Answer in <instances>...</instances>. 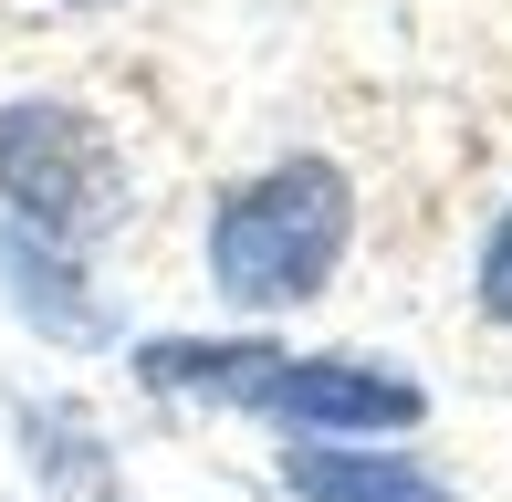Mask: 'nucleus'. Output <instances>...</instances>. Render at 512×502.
<instances>
[{
    "label": "nucleus",
    "instance_id": "f257e3e1",
    "mask_svg": "<svg viewBox=\"0 0 512 502\" xmlns=\"http://www.w3.org/2000/svg\"><path fill=\"white\" fill-rule=\"evenodd\" d=\"M356 241V189L335 157H272L262 178L220 189L209 210V283L230 314H293L335 283Z\"/></svg>",
    "mask_w": 512,
    "mask_h": 502
},
{
    "label": "nucleus",
    "instance_id": "f03ea898",
    "mask_svg": "<svg viewBox=\"0 0 512 502\" xmlns=\"http://www.w3.org/2000/svg\"><path fill=\"white\" fill-rule=\"evenodd\" d=\"M0 220L32 241H105L126 220V168H115L105 126L63 95H21L0 105Z\"/></svg>",
    "mask_w": 512,
    "mask_h": 502
},
{
    "label": "nucleus",
    "instance_id": "7ed1b4c3",
    "mask_svg": "<svg viewBox=\"0 0 512 502\" xmlns=\"http://www.w3.org/2000/svg\"><path fill=\"white\" fill-rule=\"evenodd\" d=\"M241 419H272L283 440H408L429 398H418V377L366 367V356H272Z\"/></svg>",
    "mask_w": 512,
    "mask_h": 502
},
{
    "label": "nucleus",
    "instance_id": "20e7f679",
    "mask_svg": "<svg viewBox=\"0 0 512 502\" xmlns=\"http://www.w3.org/2000/svg\"><path fill=\"white\" fill-rule=\"evenodd\" d=\"M0 293H11V304H21V325H32V335H53V346H105V335H115V314H105L95 272H84V251L32 241V231H11V220H0Z\"/></svg>",
    "mask_w": 512,
    "mask_h": 502
},
{
    "label": "nucleus",
    "instance_id": "39448f33",
    "mask_svg": "<svg viewBox=\"0 0 512 502\" xmlns=\"http://www.w3.org/2000/svg\"><path fill=\"white\" fill-rule=\"evenodd\" d=\"M283 482L293 502H450V482L418 471L398 440H293Z\"/></svg>",
    "mask_w": 512,
    "mask_h": 502
},
{
    "label": "nucleus",
    "instance_id": "423d86ee",
    "mask_svg": "<svg viewBox=\"0 0 512 502\" xmlns=\"http://www.w3.org/2000/svg\"><path fill=\"white\" fill-rule=\"evenodd\" d=\"M272 335H157V346H136V387L147 398H189V408H230L241 419V398L262 387L272 367Z\"/></svg>",
    "mask_w": 512,
    "mask_h": 502
},
{
    "label": "nucleus",
    "instance_id": "0eeeda50",
    "mask_svg": "<svg viewBox=\"0 0 512 502\" xmlns=\"http://www.w3.org/2000/svg\"><path fill=\"white\" fill-rule=\"evenodd\" d=\"M21 450H32V482L42 502H126L115 482V450L95 440V419L63 398H21Z\"/></svg>",
    "mask_w": 512,
    "mask_h": 502
},
{
    "label": "nucleus",
    "instance_id": "6e6552de",
    "mask_svg": "<svg viewBox=\"0 0 512 502\" xmlns=\"http://www.w3.org/2000/svg\"><path fill=\"white\" fill-rule=\"evenodd\" d=\"M481 314L512 335V199H502V220H492V241H481Z\"/></svg>",
    "mask_w": 512,
    "mask_h": 502
},
{
    "label": "nucleus",
    "instance_id": "1a4fd4ad",
    "mask_svg": "<svg viewBox=\"0 0 512 502\" xmlns=\"http://www.w3.org/2000/svg\"><path fill=\"white\" fill-rule=\"evenodd\" d=\"M63 11H115V0H63Z\"/></svg>",
    "mask_w": 512,
    "mask_h": 502
}]
</instances>
